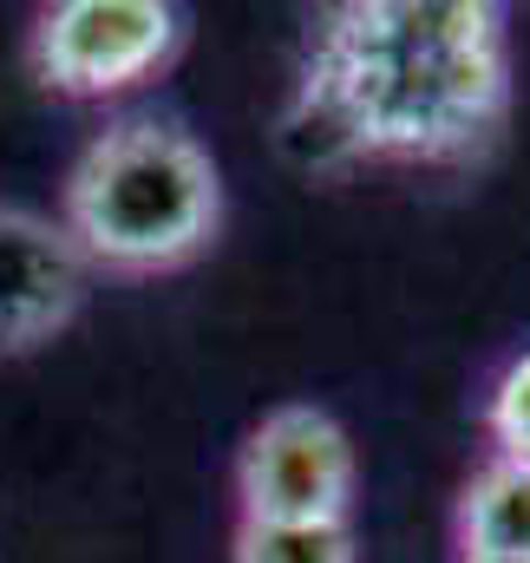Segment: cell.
Listing matches in <instances>:
<instances>
[{"instance_id": "6da1fadb", "label": "cell", "mask_w": 530, "mask_h": 563, "mask_svg": "<svg viewBox=\"0 0 530 563\" xmlns=\"http://www.w3.org/2000/svg\"><path fill=\"white\" fill-rule=\"evenodd\" d=\"M301 79L334 92L367 157H459L505 112V13L492 0H354L328 13Z\"/></svg>"}, {"instance_id": "7a4b0ae2", "label": "cell", "mask_w": 530, "mask_h": 563, "mask_svg": "<svg viewBox=\"0 0 530 563\" xmlns=\"http://www.w3.org/2000/svg\"><path fill=\"white\" fill-rule=\"evenodd\" d=\"M223 217L210 151L157 119H125L79 151L66 177V236L86 263L157 276L190 263Z\"/></svg>"}, {"instance_id": "3957f363", "label": "cell", "mask_w": 530, "mask_h": 563, "mask_svg": "<svg viewBox=\"0 0 530 563\" xmlns=\"http://www.w3.org/2000/svg\"><path fill=\"white\" fill-rule=\"evenodd\" d=\"M184 40L164 0H59L33 26V73L66 99H106L151 79Z\"/></svg>"}, {"instance_id": "277c9868", "label": "cell", "mask_w": 530, "mask_h": 563, "mask_svg": "<svg viewBox=\"0 0 530 563\" xmlns=\"http://www.w3.org/2000/svg\"><path fill=\"white\" fill-rule=\"evenodd\" d=\"M243 518L263 525H347L354 445L321 407H275L236 459Z\"/></svg>"}, {"instance_id": "5b68a950", "label": "cell", "mask_w": 530, "mask_h": 563, "mask_svg": "<svg viewBox=\"0 0 530 563\" xmlns=\"http://www.w3.org/2000/svg\"><path fill=\"white\" fill-rule=\"evenodd\" d=\"M86 269L66 223L0 203V354L53 341L86 301Z\"/></svg>"}, {"instance_id": "8992f818", "label": "cell", "mask_w": 530, "mask_h": 563, "mask_svg": "<svg viewBox=\"0 0 530 563\" xmlns=\"http://www.w3.org/2000/svg\"><path fill=\"white\" fill-rule=\"evenodd\" d=\"M459 551L465 558H525L530 563V459L492 452L459 498Z\"/></svg>"}, {"instance_id": "52a82bcc", "label": "cell", "mask_w": 530, "mask_h": 563, "mask_svg": "<svg viewBox=\"0 0 530 563\" xmlns=\"http://www.w3.org/2000/svg\"><path fill=\"white\" fill-rule=\"evenodd\" d=\"M230 563H354V531L347 525H263L243 518Z\"/></svg>"}, {"instance_id": "ba28073f", "label": "cell", "mask_w": 530, "mask_h": 563, "mask_svg": "<svg viewBox=\"0 0 530 563\" xmlns=\"http://www.w3.org/2000/svg\"><path fill=\"white\" fill-rule=\"evenodd\" d=\"M485 426H492L505 459H530V347L498 374V387L485 400Z\"/></svg>"}, {"instance_id": "9c48e42d", "label": "cell", "mask_w": 530, "mask_h": 563, "mask_svg": "<svg viewBox=\"0 0 530 563\" xmlns=\"http://www.w3.org/2000/svg\"><path fill=\"white\" fill-rule=\"evenodd\" d=\"M459 563H525V558H459Z\"/></svg>"}]
</instances>
